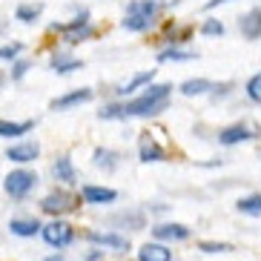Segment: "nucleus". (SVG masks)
Listing matches in <instances>:
<instances>
[{
    "label": "nucleus",
    "mask_w": 261,
    "mask_h": 261,
    "mask_svg": "<svg viewBox=\"0 0 261 261\" xmlns=\"http://www.w3.org/2000/svg\"><path fill=\"white\" fill-rule=\"evenodd\" d=\"M46 261H63V255H61V253H55V255H49Z\"/></svg>",
    "instance_id": "f704fd0d"
},
{
    "label": "nucleus",
    "mask_w": 261,
    "mask_h": 261,
    "mask_svg": "<svg viewBox=\"0 0 261 261\" xmlns=\"http://www.w3.org/2000/svg\"><path fill=\"white\" fill-rule=\"evenodd\" d=\"M40 15H43V3H35V0L17 3V9H15V20H20V23H26V26L38 23Z\"/></svg>",
    "instance_id": "b1692460"
},
{
    "label": "nucleus",
    "mask_w": 261,
    "mask_h": 261,
    "mask_svg": "<svg viewBox=\"0 0 261 261\" xmlns=\"http://www.w3.org/2000/svg\"><path fill=\"white\" fill-rule=\"evenodd\" d=\"M38 184H40L38 172H32V169H26V167L12 169V172L3 178V190H6V195L12 201H23L26 195L35 192V187H38Z\"/></svg>",
    "instance_id": "f03ea898"
},
{
    "label": "nucleus",
    "mask_w": 261,
    "mask_h": 261,
    "mask_svg": "<svg viewBox=\"0 0 261 261\" xmlns=\"http://www.w3.org/2000/svg\"><path fill=\"white\" fill-rule=\"evenodd\" d=\"M77 204H81V195H72L69 190H52L49 195H43L40 210L46 215H52V218H61V215L77 210Z\"/></svg>",
    "instance_id": "39448f33"
},
{
    "label": "nucleus",
    "mask_w": 261,
    "mask_h": 261,
    "mask_svg": "<svg viewBox=\"0 0 261 261\" xmlns=\"http://www.w3.org/2000/svg\"><path fill=\"white\" fill-rule=\"evenodd\" d=\"M92 167L103 169V172H115L121 167V152L109 149V146H95L92 152Z\"/></svg>",
    "instance_id": "dca6fc26"
},
{
    "label": "nucleus",
    "mask_w": 261,
    "mask_h": 261,
    "mask_svg": "<svg viewBox=\"0 0 261 261\" xmlns=\"http://www.w3.org/2000/svg\"><path fill=\"white\" fill-rule=\"evenodd\" d=\"M138 261H172V250L161 241H146L138 247Z\"/></svg>",
    "instance_id": "f3484780"
},
{
    "label": "nucleus",
    "mask_w": 261,
    "mask_h": 261,
    "mask_svg": "<svg viewBox=\"0 0 261 261\" xmlns=\"http://www.w3.org/2000/svg\"><path fill=\"white\" fill-rule=\"evenodd\" d=\"M238 32H241L244 40H261V6H255V9H250V12L241 15Z\"/></svg>",
    "instance_id": "2eb2a0df"
},
{
    "label": "nucleus",
    "mask_w": 261,
    "mask_h": 261,
    "mask_svg": "<svg viewBox=\"0 0 261 261\" xmlns=\"http://www.w3.org/2000/svg\"><path fill=\"white\" fill-rule=\"evenodd\" d=\"M201 253H232V244H227V241H201L198 244Z\"/></svg>",
    "instance_id": "7c9ffc66"
},
{
    "label": "nucleus",
    "mask_w": 261,
    "mask_h": 261,
    "mask_svg": "<svg viewBox=\"0 0 261 261\" xmlns=\"http://www.w3.org/2000/svg\"><path fill=\"white\" fill-rule=\"evenodd\" d=\"M35 129V121H6L0 118V138H23L29 132Z\"/></svg>",
    "instance_id": "aec40b11"
},
{
    "label": "nucleus",
    "mask_w": 261,
    "mask_h": 261,
    "mask_svg": "<svg viewBox=\"0 0 261 261\" xmlns=\"http://www.w3.org/2000/svg\"><path fill=\"white\" fill-rule=\"evenodd\" d=\"M103 258V253H100V250H92V253L86 255V261H100Z\"/></svg>",
    "instance_id": "72a5a7b5"
},
{
    "label": "nucleus",
    "mask_w": 261,
    "mask_h": 261,
    "mask_svg": "<svg viewBox=\"0 0 261 261\" xmlns=\"http://www.w3.org/2000/svg\"><path fill=\"white\" fill-rule=\"evenodd\" d=\"M52 178L55 181H61L63 187H75L77 184V169H75V164H72L69 155H58V158H55Z\"/></svg>",
    "instance_id": "4468645a"
},
{
    "label": "nucleus",
    "mask_w": 261,
    "mask_h": 261,
    "mask_svg": "<svg viewBox=\"0 0 261 261\" xmlns=\"http://www.w3.org/2000/svg\"><path fill=\"white\" fill-rule=\"evenodd\" d=\"M109 224L118 227V230H144L146 227V213L144 210H121V213H115L112 218H109Z\"/></svg>",
    "instance_id": "ddd939ff"
},
{
    "label": "nucleus",
    "mask_w": 261,
    "mask_h": 261,
    "mask_svg": "<svg viewBox=\"0 0 261 261\" xmlns=\"http://www.w3.org/2000/svg\"><path fill=\"white\" fill-rule=\"evenodd\" d=\"M232 95V84H213V92H210V98L213 100H224Z\"/></svg>",
    "instance_id": "2f4dec72"
},
{
    "label": "nucleus",
    "mask_w": 261,
    "mask_h": 261,
    "mask_svg": "<svg viewBox=\"0 0 261 261\" xmlns=\"http://www.w3.org/2000/svg\"><path fill=\"white\" fill-rule=\"evenodd\" d=\"M198 52L187 46H164L158 52V63H184V61H195Z\"/></svg>",
    "instance_id": "6ab92c4d"
},
{
    "label": "nucleus",
    "mask_w": 261,
    "mask_h": 261,
    "mask_svg": "<svg viewBox=\"0 0 261 261\" xmlns=\"http://www.w3.org/2000/svg\"><path fill=\"white\" fill-rule=\"evenodd\" d=\"M224 3H232V0H207V3H204V9H207V12H213V9L224 6Z\"/></svg>",
    "instance_id": "473e14b6"
},
{
    "label": "nucleus",
    "mask_w": 261,
    "mask_h": 261,
    "mask_svg": "<svg viewBox=\"0 0 261 261\" xmlns=\"http://www.w3.org/2000/svg\"><path fill=\"white\" fill-rule=\"evenodd\" d=\"M138 158H141V164L167 161V149H164V146L158 144L149 132H141V138H138Z\"/></svg>",
    "instance_id": "9b49d317"
},
{
    "label": "nucleus",
    "mask_w": 261,
    "mask_h": 261,
    "mask_svg": "<svg viewBox=\"0 0 261 261\" xmlns=\"http://www.w3.org/2000/svg\"><path fill=\"white\" fill-rule=\"evenodd\" d=\"M95 98V89L92 86H81V89H72V92L61 95V98H55L49 103L52 112H63V109H72V107H81V103H89Z\"/></svg>",
    "instance_id": "9d476101"
},
{
    "label": "nucleus",
    "mask_w": 261,
    "mask_h": 261,
    "mask_svg": "<svg viewBox=\"0 0 261 261\" xmlns=\"http://www.w3.org/2000/svg\"><path fill=\"white\" fill-rule=\"evenodd\" d=\"M86 238H89L95 247H107V250H115V253H126V250H129V238L115 232V230H89Z\"/></svg>",
    "instance_id": "0eeeda50"
},
{
    "label": "nucleus",
    "mask_w": 261,
    "mask_h": 261,
    "mask_svg": "<svg viewBox=\"0 0 261 261\" xmlns=\"http://www.w3.org/2000/svg\"><path fill=\"white\" fill-rule=\"evenodd\" d=\"M121 26L126 32H149L155 26V17H146V15H123V20H121Z\"/></svg>",
    "instance_id": "a878e982"
},
{
    "label": "nucleus",
    "mask_w": 261,
    "mask_h": 261,
    "mask_svg": "<svg viewBox=\"0 0 261 261\" xmlns=\"http://www.w3.org/2000/svg\"><path fill=\"white\" fill-rule=\"evenodd\" d=\"M198 32L204 35V38H221V35H224L227 29H224V23L218 20V17H207V20L201 23V29H198Z\"/></svg>",
    "instance_id": "cd10ccee"
},
{
    "label": "nucleus",
    "mask_w": 261,
    "mask_h": 261,
    "mask_svg": "<svg viewBox=\"0 0 261 261\" xmlns=\"http://www.w3.org/2000/svg\"><path fill=\"white\" fill-rule=\"evenodd\" d=\"M40 236L46 241L52 250H66V247L75 241V227L69 221H63V218H52L49 224L40 227Z\"/></svg>",
    "instance_id": "20e7f679"
},
{
    "label": "nucleus",
    "mask_w": 261,
    "mask_h": 261,
    "mask_svg": "<svg viewBox=\"0 0 261 261\" xmlns=\"http://www.w3.org/2000/svg\"><path fill=\"white\" fill-rule=\"evenodd\" d=\"M49 69H52L55 75H72V72L84 69V61H77L72 52H58L52 58V63H49Z\"/></svg>",
    "instance_id": "a211bd4d"
},
{
    "label": "nucleus",
    "mask_w": 261,
    "mask_h": 261,
    "mask_svg": "<svg viewBox=\"0 0 261 261\" xmlns=\"http://www.w3.org/2000/svg\"><path fill=\"white\" fill-rule=\"evenodd\" d=\"M32 69V61H26V58H17V61H12V66H9V81H23L26 72Z\"/></svg>",
    "instance_id": "c85d7f7f"
},
{
    "label": "nucleus",
    "mask_w": 261,
    "mask_h": 261,
    "mask_svg": "<svg viewBox=\"0 0 261 261\" xmlns=\"http://www.w3.org/2000/svg\"><path fill=\"white\" fill-rule=\"evenodd\" d=\"M155 84V69L149 72H135V75L129 77V81H123L121 86H115V98H132V95L138 92V89H144V86Z\"/></svg>",
    "instance_id": "f8f14e48"
},
{
    "label": "nucleus",
    "mask_w": 261,
    "mask_h": 261,
    "mask_svg": "<svg viewBox=\"0 0 261 261\" xmlns=\"http://www.w3.org/2000/svg\"><path fill=\"white\" fill-rule=\"evenodd\" d=\"M20 55H23V43H17V40H12V43H3V46H0V61H17V58H20Z\"/></svg>",
    "instance_id": "c756f323"
},
{
    "label": "nucleus",
    "mask_w": 261,
    "mask_h": 261,
    "mask_svg": "<svg viewBox=\"0 0 261 261\" xmlns=\"http://www.w3.org/2000/svg\"><path fill=\"white\" fill-rule=\"evenodd\" d=\"M6 81H9V75H6V72H0V86L6 84Z\"/></svg>",
    "instance_id": "c9c22d12"
},
{
    "label": "nucleus",
    "mask_w": 261,
    "mask_h": 261,
    "mask_svg": "<svg viewBox=\"0 0 261 261\" xmlns=\"http://www.w3.org/2000/svg\"><path fill=\"white\" fill-rule=\"evenodd\" d=\"M244 95H247L250 103H261V72H255V75L244 84Z\"/></svg>",
    "instance_id": "bb28decb"
},
{
    "label": "nucleus",
    "mask_w": 261,
    "mask_h": 261,
    "mask_svg": "<svg viewBox=\"0 0 261 261\" xmlns=\"http://www.w3.org/2000/svg\"><path fill=\"white\" fill-rule=\"evenodd\" d=\"M161 9H164L161 0H129L123 15H146V17H155V20H158Z\"/></svg>",
    "instance_id": "412c9836"
},
{
    "label": "nucleus",
    "mask_w": 261,
    "mask_h": 261,
    "mask_svg": "<svg viewBox=\"0 0 261 261\" xmlns=\"http://www.w3.org/2000/svg\"><path fill=\"white\" fill-rule=\"evenodd\" d=\"M81 201L84 204H92V207H107V204H115L118 192L112 187H100V184H84L81 187Z\"/></svg>",
    "instance_id": "1a4fd4ad"
},
{
    "label": "nucleus",
    "mask_w": 261,
    "mask_h": 261,
    "mask_svg": "<svg viewBox=\"0 0 261 261\" xmlns=\"http://www.w3.org/2000/svg\"><path fill=\"white\" fill-rule=\"evenodd\" d=\"M172 98V84H149L138 95H132L118 103H103L98 109L100 121H129V118H158L167 112Z\"/></svg>",
    "instance_id": "f257e3e1"
},
{
    "label": "nucleus",
    "mask_w": 261,
    "mask_h": 261,
    "mask_svg": "<svg viewBox=\"0 0 261 261\" xmlns=\"http://www.w3.org/2000/svg\"><path fill=\"white\" fill-rule=\"evenodd\" d=\"M236 210L241 215H250V218H258L261 215V192H250V195H241L236 201Z\"/></svg>",
    "instance_id": "393cba45"
},
{
    "label": "nucleus",
    "mask_w": 261,
    "mask_h": 261,
    "mask_svg": "<svg viewBox=\"0 0 261 261\" xmlns=\"http://www.w3.org/2000/svg\"><path fill=\"white\" fill-rule=\"evenodd\" d=\"M152 238L161 241V244H178V241H187L190 238V227L187 224H178V221H164V224H155L152 227Z\"/></svg>",
    "instance_id": "423d86ee"
},
{
    "label": "nucleus",
    "mask_w": 261,
    "mask_h": 261,
    "mask_svg": "<svg viewBox=\"0 0 261 261\" xmlns=\"http://www.w3.org/2000/svg\"><path fill=\"white\" fill-rule=\"evenodd\" d=\"M215 138H218V144H221V146H238V144L258 141L261 138V129H258V123H253V121H236V123H230V126L218 129Z\"/></svg>",
    "instance_id": "7ed1b4c3"
},
{
    "label": "nucleus",
    "mask_w": 261,
    "mask_h": 261,
    "mask_svg": "<svg viewBox=\"0 0 261 261\" xmlns=\"http://www.w3.org/2000/svg\"><path fill=\"white\" fill-rule=\"evenodd\" d=\"M40 227H43V224H40L38 218H12V221H9V230H12V236H17V238L38 236Z\"/></svg>",
    "instance_id": "5701e85b"
},
{
    "label": "nucleus",
    "mask_w": 261,
    "mask_h": 261,
    "mask_svg": "<svg viewBox=\"0 0 261 261\" xmlns=\"http://www.w3.org/2000/svg\"><path fill=\"white\" fill-rule=\"evenodd\" d=\"M178 89H181L184 98H204V95L213 92V81H210V77H190V81H184Z\"/></svg>",
    "instance_id": "4be33fe9"
},
{
    "label": "nucleus",
    "mask_w": 261,
    "mask_h": 261,
    "mask_svg": "<svg viewBox=\"0 0 261 261\" xmlns=\"http://www.w3.org/2000/svg\"><path fill=\"white\" fill-rule=\"evenodd\" d=\"M3 158L6 161H12V164H32V161H38L40 158V144L38 141H17V144H12L3 152Z\"/></svg>",
    "instance_id": "6e6552de"
}]
</instances>
